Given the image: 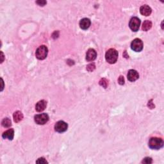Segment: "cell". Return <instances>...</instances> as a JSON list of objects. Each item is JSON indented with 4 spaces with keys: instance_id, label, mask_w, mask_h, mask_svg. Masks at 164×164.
<instances>
[{
    "instance_id": "6da1fadb",
    "label": "cell",
    "mask_w": 164,
    "mask_h": 164,
    "mask_svg": "<svg viewBox=\"0 0 164 164\" xmlns=\"http://www.w3.org/2000/svg\"><path fill=\"white\" fill-rule=\"evenodd\" d=\"M106 60L110 64H115L118 58V52L115 49L111 48L106 51L105 54Z\"/></svg>"
},
{
    "instance_id": "cb8c5ba5",
    "label": "cell",
    "mask_w": 164,
    "mask_h": 164,
    "mask_svg": "<svg viewBox=\"0 0 164 164\" xmlns=\"http://www.w3.org/2000/svg\"><path fill=\"white\" fill-rule=\"evenodd\" d=\"M1 57H2V60H1V63L3 62V58H4V56H3V53L1 52Z\"/></svg>"
},
{
    "instance_id": "d6986e66",
    "label": "cell",
    "mask_w": 164,
    "mask_h": 164,
    "mask_svg": "<svg viewBox=\"0 0 164 164\" xmlns=\"http://www.w3.org/2000/svg\"><path fill=\"white\" fill-rule=\"evenodd\" d=\"M152 162H153L152 158H150V157H146V158H145L144 159L142 160V163H146V164L151 163Z\"/></svg>"
},
{
    "instance_id": "e0dca14e",
    "label": "cell",
    "mask_w": 164,
    "mask_h": 164,
    "mask_svg": "<svg viewBox=\"0 0 164 164\" xmlns=\"http://www.w3.org/2000/svg\"><path fill=\"white\" fill-rule=\"evenodd\" d=\"M108 84V82L107 80H106L105 78H102L101 80L99 81V85H100L103 87L104 88H105V89L106 88V87H107Z\"/></svg>"
},
{
    "instance_id": "8992f818",
    "label": "cell",
    "mask_w": 164,
    "mask_h": 164,
    "mask_svg": "<svg viewBox=\"0 0 164 164\" xmlns=\"http://www.w3.org/2000/svg\"><path fill=\"white\" fill-rule=\"evenodd\" d=\"M140 25V20L138 17H133L130 21L129 26L130 29L133 32H137Z\"/></svg>"
},
{
    "instance_id": "7c38bea8",
    "label": "cell",
    "mask_w": 164,
    "mask_h": 164,
    "mask_svg": "<svg viewBox=\"0 0 164 164\" xmlns=\"http://www.w3.org/2000/svg\"><path fill=\"white\" fill-rule=\"evenodd\" d=\"M46 106H47V102H46L45 100H41L39 101L36 104L35 109H36V110L37 112H42L45 110Z\"/></svg>"
},
{
    "instance_id": "3957f363",
    "label": "cell",
    "mask_w": 164,
    "mask_h": 164,
    "mask_svg": "<svg viewBox=\"0 0 164 164\" xmlns=\"http://www.w3.org/2000/svg\"><path fill=\"white\" fill-rule=\"evenodd\" d=\"M48 53V48L46 47V46L42 45L37 48L36 53H35V56H36L37 59L44 60L47 57Z\"/></svg>"
},
{
    "instance_id": "5bb4252c",
    "label": "cell",
    "mask_w": 164,
    "mask_h": 164,
    "mask_svg": "<svg viewBox=\"0 0 164 164\" xmlns=\"http://www.w3.org/2000/svg\"><path fill=\"white\" fill-rule=\"evenodd\" d=\"M13 117L14 121L17 123L22 121V119H23V115L20 111H16L13 114Z\"/></svg>"
},
{
    "instance_id": "2e32d148",
    "label": "cell",
    "mask_w": 164,
    "mask_h": 164,
    "mask_svg": "<svg viewBox=\"0 0 164 164\" xmlns=\"http://www.w3.org/2000/svg\"><path fill=\"white\" fill-rule=\"evenodd\" d=\"M1 124L5 128H9L11 126V125H12L10 119L9 118H5L3 120Z\"/></svg>"
},
{
    "instance_id": "7402d4cb",
    "label": "cell",
    "mask_w": 164,
    "mask_h": 164,
    "mask_svg": "<svg viewBox=\"0 0 164 164\" xmlns=\"http://www.w3.org/2000/svg\"><path fill=\"white\" fill-rule=\"evenodd\" d=\"M36 3L38 5H39V6H44V5L47 3V2H46V1H36Z\"/></svg>"
},
{
    "instance_id": "30bf717a",
    "label": "cell",
    "mask_w": 164,
    "mask_h": 164,
    "mask_svg": "<svg viewBox=\"0 0 164 164\" xmlns=\"http://www.w3.org/2000/svg\"><path fill=\"white\" fill-rule=\"evenodd\" d=\"M91 20L88 18H83L80 22V27L82 30H87L91 26Z\"/></svg>"
},
{
    "instance_id": "277c9868",
    "label": "cell",
    "mask_w": 164,
    "mask_h": 164,
    "mask_svg": "<svg viewBox=\"0 0 164 164\" xmlns=\"http://www.w3.org/2000/svg\"><path fill=\"white\" fill-rule=\"evenodd\" d=\"M144 47L143 42L141 39H134L132 44H131V48L132 50L136 52H140L142 50Z\"/></svg>"
},
{
    "instance_id": "52a82bcc",
    "label": "cell",
    "mask_w": 164,
    "mask_h": 164,
    "mask_svg": "<svg viewBox=\"0 0 164 164\" xmlns=\"http://www.w3.org/2000/svg\"><path fill=\"white\" fill-rule=\"evenodd\" d=\"M67 128L68 124L66 122L63 121H60L57 122L55 125H54V130H55L56 132L58 133L65 132V131L67 130Z\"/></svg>"
},
{
    "instance_id": "9c48e42d",
    "label": "cell",
    "mask_w": 164,
    "mask_h": 164,
    "mask_svg": "<svg viewBox=\"0 0 164 164\" xmlns=\"http://www.w3.org/2000/svg\"><path fill=\"white\" fill-rule=\"evenodd\" d=\"M97 53L94 49H89L86 53V60L87 61H94L96 58Z\"/></svg>"
},
{
    "instance_id": "5b68a950",
    "label": "cell",
    "mask_w": 164,
    "mask_h": 164,
    "mask_svg": "<svg viewBox=\"0 0 164 164\" xmlns=\"http://www.w3.org/2000/svg\"><path fill=\"white\" fill-rule=\"evenodd\" d=\"M35 121L37 124L39 125H43L47 123L49 121V116L46 114H38L35 116Z\"/></svg>"
},
{
    "instance_id": "ba28073f",
    "label": "cell",
    "mask_w": 164,
    "mask_h": 164,
    "mask_svg": "<svg viewBox=\"0 0 164 164\" xmlns=\"http://www.w3.org/2000/svg\"><path fill=\"white\" fill-rule=\"evenodd\" d=\"M138 78H139V75L136 71L131 69L129 71H128V79L130 81H132V82L135 81L136 80H138Z\"/></svg>"
},
{
    "instance_id": "7a4b0ae2",
    "label": "cell",
    "mask_w": 164,
    "mask_h": 164,
    "mask_svg": "<svg viewBox=\"0 0 164 164\" xmlns=\"http://www.w3.org/2000/svg\"><path fill=\"white\" fill-rule=\"evenodd\" d=\"M163 146V141L162 138L152 137L149 141V147L152 149H160Z\"/></svg>"
},
{
    "instance_id": "ac0fdd59",
    "label": "cell",
    "mask_w": 164,
    "mask_h": 164,
    "mask_svg": "<svg viewBox=\"0 0 164 164\" xmlns=\"http://www.w3.org/2000/svg\"><path fill=\"white\" fill-rule=\"evenodd\" d=\"M95 69V65L94 63H92V64H90L87 66V70L89 72H92Z\"/></svg>"
},
{
    "instance_id": "603a6c76",
    "label": "cell",
    "mask_w": 164,
    "mask_h": 164,
    "mask_svg": "<svg viewBox=\"0 0 164 164\" xmlns=\"http://www.w3.org/2000/svg\"><path fill=\"white\" fill-rule=\"evenodd\" d=\"M151 101H152V99L150 100L148 102V106L150 108H155V105L151 103Z\"/></svg>"
},
{
    "instance_id": "4fadbf2b",
    "label": "cell",
    "mask_w": 164,
    "mask_h": 164,
    "mask_svg": "<svg viewBox=\"0 0 164 164\" xmlns=\"http://www.w3.org/2000/svg\"><path fill=\"white\" fill-rule=\"evenodd\" d=\"M13 136H14V131L13 129H9L7 130L3 133L2 136L3 138H7L10 140H12L13 138Z\"/></svg>"
},
{
    "instance_id": "ffe728a7",
    "label": "cell",
    "mask_w": 164,
    "mask_h": 164,
    "mask_svg": "<svg viewBox=\"0 0 164 164\" xmlns=\"http://www.w3.org/2000/svg\"><path fill=\"white\" fill-rule=\"evenodd\" d=\"M37 163H47L48 162L45 160L44 158H40L37 160Z\"/></svg>"
},
{
    "instance_id": "8fae6325",
    "label": "cell",
    "mask_w": 164,
    "mask_h": 164,
    "mask_svg": "<svg viewBox=\"0 0 164 164\" xmlns=\"http://www.w3.org/2000/svg\"><path fill=\"white\" fill-rule=\"evenodd\" d=\"M152 10L151 7H149L148 5H145L142 6L140 9V12L142 15L144 16H149L151 13Z\"/></svg>"
},
{
    "instance_id": "44dd1931",
    "label": "cell",
    "mask_w": 164,
    "mask_h": 164,
    "mask_svg": "<svg viewBox=\"0 0 164 164\" xmlns=\"http://www.w3.org/2000/svg\"><path fill=\"white\" fill-rule=\"evenodd\" d=\"M118 82H119V83L120 85H122L124 84V77H123L122 76H119V80H118Z\"/></svg>"
},
{
    "instance_id": "9a60e30c",
    "label": "cell",
    "mask_w": 164,
    "mask_h": 164,
    "mask_svg": "<svg viewBox=\"0 0 164 164\" xmlns=\"http://www.w3.org/2000/svg\"><path fill=\"white\" fill-rule=\"evenodd\" d=\"M151 27H152L151 21H150L149 20H146L143 23L142 29V30H144L145 32H147V31H148L149 30L151 29Z\"/></svg>"
}]
</instances>
